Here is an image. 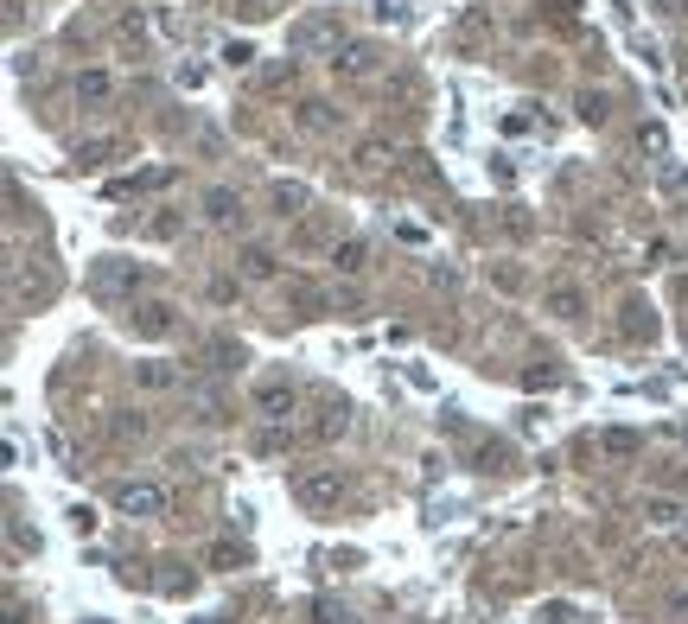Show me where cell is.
I'll use <instances>...</instances> for the list:
<instances>
[{
  "mask_svg": "<svg viewBox=\"0 0 688 624\" xmlns=\"http://www.w3.org/2000/svg\"><path fill=\"white\" fill-rule=\"evenodd\" d=\"M338 45H344L338 13H300V20L287 26V51H294V58H319V51H338Z\"/></svg>",
  "mask_w": 688,
  "mask_h": 624,
  "instance_id": "cell-1",
  "label": "cell"
},
{
  "mask_svg": "<svg viewBox=\"0 0 688 624\" xmlns=\"http://www.w3.org/2000/svg\"><path fill=\"white\" fill-rule=\"evenodd\" d=\"M109 504L122 510V516H134V523H153V516H166V491L153 478H122L109 491Z\"/></svg>",
  "mask_w": 688,
  "mask_h": 624,
  "instance_id": "cell-2",
  "label": "cell"
},
{
  "mask_svg": "<svg viewBox=\"0 0 688 624\" xmlns=\"http://www.w3.org/2000/svg\"><path fill=\"white\" fill-rule=\"evenodd\" d=\"M90 281L102 300H122V293H141L147 287V268L141 262H122V255H102V262L90 268Z\"/></svg>",
  "mask_w": 688,
  "mask_h": 624,
  "instance_id": "cell-3",
  "label": "cell"
},
{
  "mask_svg": "<svg viewBox=\"0 0 688 624\" xmlns=\"http://www.w3.org/2000/svg\"><path fill=\"white\" fill-rule=\"evenodd\" d=\"M294 497L306 510H332L344 497V478L332 472V465H300V472H294Z\"/></svg>",
  "mask_w": 688,
  "mask_h": 624,
  "instance_id": "cell-4",
  "label": "cell"
},
{
  "mask_svg": "<svg viewBox=\"0 0 688 624\" xmlns=\"http://www.w3.org/2000/svg\"><path fill=\"white\" fill-rule=\"evenodd\" d=\"M325 64H332V77H338V83H364V77H376V64H383V45H370V39H344Z\"/></svg>",
  "mask_w": 688,
  "mask_h": 624,
  "instance_id": "cell-5",
  "label": "cell"
},
{
  "mask_svg": "<svg viewBox=\"0 0 688 624\" xmlns=\"http://www.w3.org/2000/svg\"><path fill=\"white\" fill-rule=\"evenodd\" d=\"M71 96H77V109H109V102H115V77L102 71V64H90V71H77Z\"/></svg>",
  "mask_w": 688,
  "mask_h": 624,
  "instance_id": "cell-6",
  "label": "cell"
},
{
  "mask_svg": "<svg viewBox=\"0 0 688 624\" xmlns=\"http://www.w3.org/2000/svg\"><path fill=\"white\" fill-rule=\"evenodd\" d=\"M198 204H204V223H217V230H243V198H236L230 185H211Z\"/></svg>",
  "mask_w": 688,
  "mask_h": 624,
  "instance_id": "cell-7",
  "label": "cell"
},
{
  "mask_svg": "<svg viewBox=\"0 0 688 624\" xmlns=\"http://www.w3.org/2000/svg\"><path fill=\"white\" fill-rule=\"evenodd\" d=\"M294 402H300V395H294V383H287V376H268V383L255 389V408H262L268 421H287V414H294Z\"/></svg>",
  "mask_w": 688,
  "mask_h": 624,
  "instance_id": "cell-8",
  "label": "cell"
},
{
  "mask_svg": "<svg viewBox=\"0 0 688 624\" xmlns=\"http://www.w3.org/2000/svg\"><path fill=\"white\" fill-rule=\"evenodd\" d=\"M364 268H370V242L364 236L332 242V274H364Z\"/></svg>",
  "mask_w": 688,
  "mask_h": 624,
  "instance_id": "cell-9",
  "label": "cell"
},
{
  "mask_svg": "<svg viewBox=\"0 0 688 624\" xmlns=\"http://www.w3.org/2000/svg\"><path fill=\"white\" fill-rule=\"evenodd\" d=\"M134 332H141V338H166L172 332V306L166 300H141V306H134Z\"/></svg>",
  "mask_w": 688,
  "mask_h": 624,
  "instance_id": "cell-10",
  "label": "cell"
},
{
  "mask_svg": "<svg viewBox=\"0 0 688 624\" xmlns=\"http://www.w3.org/2000/svg\"><path fill=\"white\" fill-rule=\"evenodd\" d=\"M306 198H313L306 185H287V179H274V185H268V204H274V217H300V211H306Z\"/></svg>",
  "mask_w": 688,
  "mask_h": 624,
  "instance_id": "cell-11",
  "label": "cell"
},
{
  "mask_svg": "<svg viewBox=\"0 0 688 624\" xmlns=\"http://www.w3.org/2000/svg\"><path fill=\"white\" fill-rule=\"evenodd\" d=\"M306 433H313V440H338V433H344V402H319L313 421H306Z\"/></svg>",
  "mask_w": 688,
  "mask_h": 624,
  "instance_id": "cell-12",
  "label": "cell"
},
{
  "mask_svg": "<svg viewBox=\"0 0 688 624\" xmlns=\"http://www.w3.org/2000/svg\"><path fill=\"white\" fill-rule=\"evenodd\" d=\"M638 516H644L650 529H676V523H682V504H676V497H644Z\"/></svg>",
  "mask_w": 688,
  "mask_h": 624,
  "instance_id": "cell-13",
  "label": "cell"
},
{
  "mask_svg": "<svg viewBox=\"0 0 688 624\" xmlns=\"http://www.w3.org/2000/svg\"><path fill=\"white\" fill-rule=\"evenodd\" d=\"M542 306L555 312V319H580V312H587V300H580V287H548V293H542Z\"/></svg>",
  "mask_w": 688,
  "mask_h": 624,
  "instance_id": "cell-14",
  "label": "cell"
},
{
  "mask_svg": "<svg viewBox=\"0 0 688 624\" xmlns=\"http://www.w3.org/2000/svg\"><path fill=\"white\" fill-rule=\"evenodd\" d=\"M243 274H249V281H274V249H268V242H249V249H243Z\"/></svg>",
  "mask_w": 688,
  "mask_h": 624,
  "instance_id": "cell-15",
  "label": "cell"
},
{
  "mask_svg": "<svg viewBox=\"0 0 688 624\" xmlns=\"http://www.w3.org/2000/svg\"><path fill=\"white\" fill-rule=\"evenodd\" d=\"M599 453H606V459H631V453H638V433H631V427H606V433H599Z\"/></svg>",
  "mask_w": 688,
  "mask_h": 624,
  "instance_id": "cell-16",
  "label": "cell"
},
{
  "mask_svg": "<svg viewBox=\"0 0 688 624\" xmlns=\"http://www.w3.org/2000/svg\"><path fill=\"white\" fill-rule=\"evenodd\" d=\"M657 192L663 198H682L688 192V166L682 160H657Z\"/></svg>",
  "mask_w": 688,
  "mask_h": 624,
  "instance_id": "cell-17",
  "label": "cell"
},
{
  "mask_svg": "<svg viewBox=\"0 0 688 624\" xmlns=\"http://www.w3.org/2000/svg\"><path fill=\"white\" fill-rule=\"evenodd\" d=\"M172 185V166H153V172H141V179H122L115 185V198H128V192H166Z\"/></svg>",
  "mask_w": 688,
  "mask_h": 624,
  "instance_id": "cell-18",
  "label": "cell"
},
{
  "mask_svg": "<svg viewBox=\"0 0 688 624\" xmlns=\"http://www.w3.org/2000/svg\"><path fill=\"white\" fill-rule=\"evenodd\" d=\"M300 128H306V134L338 128V109H325V102H300Z\"/></svg>",
  "mask_w": 688,
  "mask_h": 624,
  "instance_id": "cell-19",
  "label": "cell"
},
{
  "mask_svg": "<svg viewBox=\"0 0 688 624\" xmlns=\"http://www.w3.org/2000/svg\"><path fill=\"white\" fill-rule=\"evenodd\" d=\"M134 383H141V389H172L179 370H166V363H134Z\"/></svg>",
  "mask_w": 688,
  "mask_h": 624,
  "instance_id": "cell-20",
  "label": "cell"
},
{
  "mask_svg": "<svg viewBox=\"0 0 688 624\" xmlns=\"http://www.w3.org/2000/svg\"><path fill=\"white\" fill-rule=\"evenodd\" d=\"M638 147L650 153V160H669V134H663V121H644V128H638Z\"/></svg>",
  "mask_w": 688,
  "mask_h": 624,
  "instance_id": "cell-21",
  "label": "cell"
},
{
  "mask_svg": "<svg viewBox=\"0 0 688 624\" xmlns=\"http://www.w3.org/2000/svg\"><path fill=\"white\" fill-rule=\"evenodd\" d=\"M223 64H230V71H249V64H255V45H249V39H230V45H223Z\"/></svg>",
  "mask_w": 688,
  "mask_h": 624,
  "instance_id": "cell-22",
  "label": "cell"
},
{
  "mask_svg": "<svg viewBox=\"0 0 688 624\" xmlns=\"http://www.w3.org/2000/svg\"><path fill=\"white\" fill-rule=\"evenodd\" d=\"M625 338H650V306H625Z\"/></svg>",
  "mask_w": 688,
  "mask_h": 624,
  "instance_id": "cell-23",
  "label": "cell"
},
{
  "mask_svg": "<svg viewBox=\"0 0 688 624\" xmlns=\"http://www.w3.org/2000/svg\"><path fill=\"white\" fill-rule=\"evenodd\" d=\"M115 153V141H90V147H77V166H102Z\"/></svg>",
  "mask_w": 688,
  "mask_h": 624,
  "instance_id": "cell-24",
  "label": "cell"
},
{
  "mask_svg": "<svg viewBox=\"0 0 688 624\" xmlns=\"http://www.w3.org/2000/svg\"><path fill=\"white\" fill-rule=\"evenodd\" d=\"M606 109H612V102H606V96H593V90H587V96H580V121H606Z\"/></svg>",
  "mask_w": 688,
  "mask_h": 624,
  "instance_id": "cell-25",
  "label": "cell"
},
{
  "mask_svg": "<svg viewBox=\"0 0 688 624\" xmlns=\"http://www.w3.org/2000/svg\"><path fill=\"white\" fill-rule=\"evenodd\" d=\"M383 160H389L383 141H364V147H357V166H383Z\"/></svg>",
  "mask_w": 688,
  "mask_h": 624,
  "instance_id": "cell-26",
  "label": "cell"
},
{
  "mask_svg": "<svg viewBox=\"0 0 688 624\" xmlns=\"http://www.w3.org/2000/svg\"><path fill=\"white\" fill-rule=\"evenodd\" d=\"M211 567H243V548H230V542H217V548H211Z\"/></svg>",
  "mask_w": 688,
  "mask_h": 624,
  "instance_id": "cell-27",
  "label": "cell"
},
{
  "mask_svg": "<svg viewBox=\"0 0 688 624\" xmlns=\"http://www.w3.org/2000/svg\"><path fill=\"white\" fill-rule=\"evenodd\" d=\"M268 7H281V0H268Z\"/></svg>",
  "mask_w": 688,
  "mask_h": 624,
  "instance_id": "cell-28",
  "label": "cell"
}]
</instances>
